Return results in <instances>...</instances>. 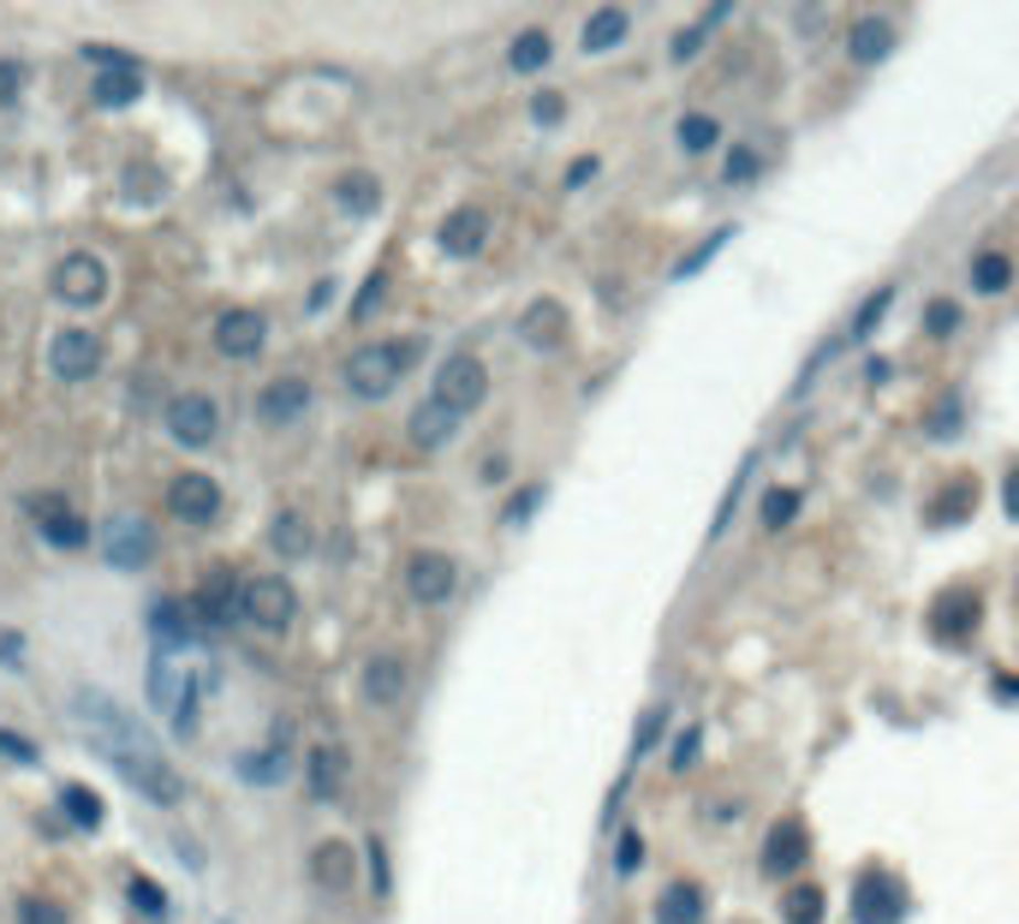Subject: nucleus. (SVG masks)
<instances>
[{"label": "nucleus", "mask_w": 1019, "mask_h": 924, "mask_svg": "<svg viewBox=\"0 0 1019 924\" xmlns=\"http://www.w3.org/2000/svg\"><path fill=\"white\" fill-rule=\"evenodd\" d=\"M907 906H912V894L889 864H865L859 883H852V924H900Z\"/></svg>", "instance_id": "423d86ee"}, {"label": "nucleus", "mask_w": 1019, "mask_h": 924, "mask_svg": "<svg viewBox=\"0 0 1019 924\" xmlns=\"http://www.w3.org/2000/svg\"><path fill=\"white\" fill-rule=\"evenodd\" d=\"M597 173H602V161H597V155H579V161L567 168V192H579V185L597 180Z\"/></svg>", "instance_id": "13d9d810"}, {"label": "nucleus", "mask_w": 1019, "mask_h": 924, "mask_svg": "<svg viewBox=\"0 0 1019 924\" xmlns=\"http://www.w3.org/2000/svg\"><path fill=\"white\" fill-rule=\"evenodd\" d=\"M966 275H972V292L996 299V292H1008V287H1013V257H1008V251H978Z\"/></svg>", "instance_id": "c9c22d12"}, {"label": "nucleus", "mask_w": 1019, "mask_h": 924, "mask_svg": "<svg viewBox=\"0 0 1019 924\" xmlns=\"http://www.w3.org/2000/svg\"><path fill=\"white\" fill-rule=\"evenodd\" d=\"M800 507H805V495L800 490H781V483H775V490L763 495V513H758L763 531H787V525L800 519Z\"/></svg>", "instance_id": "a19ab883"}, {"label": "nucleus", "mask_w": 1019, "mask_h": 924, "mask_svg": "<svg viewBox=\"0 0 1019 924\" xmlns=\"http://www.w3.org/2000/svg\"><path fill=\"white\" fill-rule=\"evenodd\" d=\"M894 42H900V31H894L889 12H859L852 31H847V61L852 66H882L894 54Z\"/></svg>", "instance_id": "b1692460"}, {"label": "nucleus", "mask_w": 1019, "mask_h": 924, "mask_svg": "<svg viewBox=\"0 0 1019 924\" xmlns=\"http://www.w3.org/2000/svg\"><path fill=\"white\" fill-rule=\"evenodd\" d=\"M889 304H894V281H882V287L859 304V316L847 322V341H870V334L882 329V316H889Z\"/></svg>", "instance_id": "58836bf2"}, {"label": "nucleus", "mask_w": 1019, "mask_h": 924, "mask_svg": "<svg viewBox=\"0 0 1019 924\" xmlns=\"http://www.w3.org/2000/svg\"><path fill=\"white\" fill-rule=\"evenodd\" d=\"M287 722L275 728V740H269V752H250V758H239V775L245 782H257V787H275V782H287Z\"/></svg>", "instance_id": "72a5a7b5"}, {"label": "nucleus", "mask_w": 1019, "mask_h": 924, "mask_svg": "<svg viewBox=\"0 0 1019 924\" xmlns=\"http://www.w3.org/2000/svg\"><path fill=\"white\" fill-rule=\"evenodd\" d=\"M972 513H978V477H972V472H954V477H948V483H942V490L924 502V525L948 531V525L972 519Z\"/></svg>", "instance_id": "bb28decb"}, {"label": "nucleus", "mask_w": 1019, "mask_h": 924, "mask_svg": "<svg viewBox=\"0 0 1019 924\" xmlns=\"http://www.w3.org/2000/svg\"><path fill=\"white\" fill-rule=\"evenodd\" d=\"M334 275H329V281H317V287H310V311H329V304H334Z\"/></svg>", "instance_id": "680f3d73"}, {"label": "nucleus", "mask_w": 1019, "mask_h": 924, "mask_svg": "<svg viewBox=\"0 0 1019 924\" xmlns=\"http://www.w3.org/2000/svg\"><path fill=\"white\" fill-rule=\"evenodd\" d=\"M150 698H155V710L168 716V728L180 733V740H191V733H197V680H191V668H180L173 656H155V668H150Z\"/></svg>", "instance_id": "0eeeda50"}, {"label": "nucleus", "mask_w": 1019, "mask_h": 924, "mask_svg": "<svg viewBox=\"0 0 1019 924\" xmlns=\"http://www.w3.org/2000/svg\"><path fill=\"white\" fill-rule=\"evenodd\" d=\"M751 472H758V453H746V460H740V472H733V483H728V490H721V507H716V519H710V537H704V542H710V549H716L721 537H728L733 513H740L746 490H751Z\"/></svg>", "instance_id": "f704fd0d"}, {"label": "nucleus", "mask_w": 1019, "mask_h": 924, "mask_svg": "<svg viewBox=\"0 0 1019 924\" xmlns=\"http://www.w3.org/2000/svg\"><path fill=\"white\" fill-rule=\"evenodd\" d=\"M168 507L185 525H215L221 519V483L210 472H180L168 483Z\"/></svg>", "instance_id": "6ab92c4d"}, {"label": "nucleus", "mask_w": 1019, "mask_h": 924, "mask_svg": "<svg viewBox=\"0 0 1019 924\" xmlns=\"http://www.w3.org/2000/svg\"><path fill=\"white\" fill-rule=\"evenodd\" d=\"M346 775H352V752L340 740H322V745H310V758H304V787H310V799H340V787H346Z\"/></svg>", "instance_id": "5701e85b"}, {"label": "nucleus", "mask_w": 1019, "mask_h": 924, "mask_svg": "<svg viewBox=\"0 0 1019 924\" xmlns=\"http://www.w3.org/2000/svg\"><path fill=\"white\" fill-rule=\"evenodd\" d=\"M758 173H763V155L751 150V143H733L728 161H721V180H728V185H751Z\"/></svg>", "instance_id": "a18cd8bd"}, {"label": "nucleus", "mask_w": 1019, "mask_h": 924, "mask_svg": "<svg viewBox=\"0 0 1019 924\" xmlns=\"http://www.w3.org/2000/svg\"><path fill=\"white\" fill-rule=\"evenodd\" d=\"M436 400L441 406H453L460 418H471L483 400H490V364L478 358V352H448L441 358V370H436Z\"/></svg>", "instance_id": "6e6552de"}, {"label": "nucleus", "mask_w": 1019, "mask_h": 924, "mask_svg": "<svg viewBox=\"0 0 1019 924\" xmlns=\"http://www.w3.org/2000/svg\"><path fill=\"white\" fill-rule=\"evenodd\" d=\"M126 901H131V913H138V918H168V889H161L155 877H131Z\"/></svg>", "instance_id": "c03bdc74"}, {"label": "nucleus", "mask_w": 1019, "mask_h": 924, "mask_svg": "<svg viewBox=\"0 0 1019 924\" xmlns=\"http://www.w3.org/2000/svg\"><path fill=\"white\" fill-rule=\"evenodd\" d=\"M304 412H310V383H304V376H275V383L257 394V418L269 423V430H287V423H299Z\"/></svg>", "instance_id": "a878e982"}, {"label": "nucleus", "mask_w": 1019, "mask_h": 924, "mask_svg": "<svg viewBox=\"0 0 1019 924\" xmlns=\"http://www.w3.org/2000/svg\"><path fill=\"white\" fill-rule=\"evenodd\" d=\"M549 61H555V36L543 24H530V31H519L507 42V72H519V78H537Z\"/></svg>", "instance_id": "7c9ffc66"}, {"label": "nucleus", "mask_w": 1019, "mask_h": 924, "mask_svg": "<svg viewBox=\"0 0 1019 924\" xmlns=\"http://www.w3.org/2000/svg\"><path fill=\"white\" fill-rule=\"evenodd\" d=\"M811 864V829H805V817H775L770 835H763V877H800Z\"/></svg>", "instance_id": "f8f14e48"}, {"label": "nucleus", "mask_w": 1019, "mask_h": 924, "mask_svg": "<svg viewBox=\"0 0 1019 924\" xmlns=\"http://www.w3.org/2000/svg\"><path fill=\"white\" fill-rule=\"evenodd\" d=\"M436 245L448 257H478L483 245H490V209H478V203L448 209V215H441V227H436Z\"/></svg>", "instance_id": "412c9836"}, {"label": "nucleus", "mask_w": 1019, "mask_h": 924, "mask_svg": "<svg viewBox=\"0 0 1019 924\" xmlns=\"http://www.w3.org/2000/svg\"><path fill=\"white\" fill-rule=\"evenodd\" d=\"M954 329H959V304H954V299H930V311H924V334L948 341Z\"/></svg>", "instance_id": "09e8293b"}, {"label": "nucleus", "mask_w": 1019, "mask_h": 924, "mask_svg": "<svg viewBox=\"0 0 1019 924\" xmlns=\"http://www.w3.org/2000/svg\"><path fill=\"white\" fill-rule=\"evenodd\" d=\"M698 752H704V728L691 722V728L668 745V770H691V764H698Z\"/></svg>", "instance_id": "8fccbe9b"}, {"label": "nucleus", "mask_w": 1019, "mask_h": 924, "mask_svg": "<svg viewBox=\"0 0 1019 924\" xmlns=\"http://www.w3.org/2000/svg\"><path fill=\"white\" fill-rule=\"evenodd\" d=\"M668 716H674L668 703H650V710L639 716V728H632V764L656 752V740H662V733H668Z\"/></svg>", "instance_id": "37998d69"}, {"label": "nucleus", "mask_w": 1019, "mask_h": 924, "mask_svg": "<svg viewBox=\"0 0 1019 924\" xmlns=\"http://www.w3.org/2000/svg\"><path fill=\"white\" fill-rule=\"evenodd\" d=\"M358 692H364L371 710H400V703L411 698V663H406V656H394V651L371 656L364 674H358Z\"/></svg>", "instance_id": "4468645a"}, {"label": "nucleus", "mask_w": 1019, "mask_h": 924, "mask_svg": "<svg viewBox=\"0 0 1019 924\" xmlns=\"http://www.w3.org/2000/svg\"><path fill=\"white\" fill-rule=\"evenodd\" d=\"M49 370L61 376V383H90V376L101 370V334H90V329H61L49 341Z\"/></svg>", "instance_id": "dca6fc26"}, {"label": "nucleus", "mask_w": 1019, "mask_h": 924, "mask_svg": "<svg viewBox=\"0 0 1019 924\" xmlns=\"http://www.w3.org/2000/svg\"><path fill=\"white\" fill-rule=\"evenodd\" d=\"M519 341L530 346V352H560L572 341V316H567V304L560 299H530L525 311H519Z\"/></svg>", "instance_id": "a211bd4d"}, {"label": "nucleus", "mask_w": 1019, "mask_h": 924, "mask_svg": "<svg viewBox=\"0 0 1019 924\" xmlns=\"http://www.w3.org/2000/svg\"><path fill=\"white\" fill-rule=\"evenodd\" d=\"M96 752L108 758V764L120 770L143 799H155V805H185V775L173 770L168 758H161V745H96Z\"/></svg>", "instance_id": "f03ea898"}, {"label": "nucleus", "mask_w": 1019, "mask_h": 924, "mask_svg": "<svg viewBox=\"0 0 1019 924\" xmlns=\"http://www.w3.org/2000/svg\"><path fill=\"white\" fill-rule=\"evenodd\" d=\"M269 549L280 555V561H304V555L317 549V531H310V519L299 507H287V513H275V519H269Z\"/></svg>", "instance_id": "c756f323"}, {"label": "nucleus", "mask_w": 1019, "mask_h": 924, "mask_svg": "<svg viewBox=\"0 0 1019 924\" xmlns=\"http://www.w3.org/2000/svg\"><path fill=\"white\" fill-rule=\"evenodd\" d=\"M710 894H704V883H691V877H674L668 889L656 894V924H704V913H710Z\"/></svg>", "instance_id": "cd10ccee"}, {"label": "nucleus", "mask_w": 1019, "mask_h": 924, "mask_svg": "<svg viewBox=\"0 0 1019 924\" xmlns=\"http://www.w3.org/2000/svg\"><path fill=\"white\" fill-rule=\"evenodd\" d=\"M292 621H299V591H292L287 573H257V579H245V626H250V633L280 638Z\"/></svg>", "instance_id": "20e7f679"}, {"label": "nucleus", "mask_w": 1019, "mask_h": 924, "mask_svg": "<svg viewBox=\"0 0 1019 924\" xmlns=\"http://www.w3.org/2000/svg\"><path fill=\"white\" fill-rule=\"evenodd\" d=\"M406 597L418 609H448L460 597V561L448 549H418L406 555Z\"/></svg>", "instance_id": "1a4fd4ad"}, {"label": "nucleus", "mask_w": 1019, "mask_h": 924, "mask_svg": "<svg viewBox=\"0 0 1019 924\" xmlns=\"http://www.w3.org/2000/svg\"><path fill=\"white\" fill-rule=\"evenodd\" d=\"M1001 507H1008V519L1019 525V465L1008 472V483H1001Z\"/></svg>", "instance_id": "052dcab7"}, {"label": "nucleus", "mask_w": 1019, "mask_h": 924, "mask_svg": "<svg viewBox=\"0 0 1019 924\" xmlns=\"http://www.w3.org/2000/svg\"><path fill=\"white\" fill-rule=\"evenodd\" d=\"M185 614L203 626V633H227L233 621H245V584L233 579V567H210L203 584L185 597Z\"/></svg>", "instance_id": "39448f33"}, {"label": "nucleus", "mask_w": 1019, "mask_h": 924, "mask_svg": "<svg viewBox=\"0 0 1019 924\" xmlns=\"http://www.w3.org/2000/svg\"><path fill=\"white\" fill-rule=\"evenodd\" d=\"M221 924H233V918H221Z\"/></svg>", "instance_id": "e2e57ef3"}, {"label": "nucleus", "mask_w": 1019, "mask_h": 924, "mask_svg": "<svg viewBox=\"0 0 1019 924\" xmlns=\"http://www.w3.org/2000/svg\"><path fill=\"white\" fill-rule=\"evenodd\" d=\"M930 633H936V644H966L972 633H978V621H984V603H978V591L972 584H948V591L930 603Z\"/></svg>", "instance_id": "ddd939ff"}, {"label": "nucleus", "mask_w": 1019, "mask_h": 924, "mask_svg": "<svg viewBox=\"0 0 1019 924\" xmlns=\"http://www.w3.org/2000/svg\"><path fill=\"white\" fill-rule=\"evenodd\" d=\"M639 864H644V835L626 829V835H620V847H614V877H632Z\"/></svg>", "instance_id": "603ef678"}, {"label": "nucleus", "mask_w": 1019, "mask_h": 924, "mask_svg": "<svg viewBox=\"0 0 1019 924\" xmlns=\"http://www.w3.org/2000/svg\"><path fill=\"white\" fill-rule=\"evenodd\" d=\"M72 710H78V722L90 728L96 745H155L150 728H143V716H131L114 692H101V686H78L72 692Z\"/></svg>", "instance_id": "7ed1b4c3"}, {"label": "nucleus", "mask_w": 1019, "mask_h": 924, "mask_svg": "<svg viewBox=\"0 0 1019 924\" xmlns=\"http://www.w3.org/2000/svg\"><path fill=\"white\" fill-rule=\"evenodd\" d=\"M310 883H317L322 894H346L352 883H358V853H352V841L329 835V841L310 847Z\"/></svg>", "instance_id": "4be33fe9"}, {"label": "nucleus", "mask_w": 1019, "mask_h": 924, "mask_svg": "<svg viewBox=\"0 0 1019 924\" xmlns=\"http://www.w3.org/2000/svg\"><path fill=\"white\" fill-rule=\"evenodd\" d=\"M143 96V72L138 61H126V66H96V84H90V101L96 108H131V101Z\"/></svg>", "instance_id": "c85d7f7f"}, {"label": "nucleus", "mask_w": 1019, "mask_h": 924, "mask_svg": "<svg viewBox=\"0 0 1019 924\" xmlns=\"http://www.w3.org/2000/svg\"><path fill=\"white\" fill-rule=\"evenodd\" d=\"M530 120H537V126H560V120H567V96H560V90L530 96Z\"/></svg>", "instance_id": "5fc2aeb1"}, {"label": "nucleus", "mask_w": 1019, "mask_h": 924, "mask_svg": "<svg viewBox=\"0 0 1019 924\" xmlns=\"http://www.w3.org/2000/svg\"><path fill=\"white\" fill-rule=\"evenodd\" d=\"M626 36H632V12H626V7H597L579 42H584V54H609V49H620Z\"/></svg>", "instance_id": "2f4dec72"}, {"label": "nucleus", "mask_w": 1019, "mask_h": 924, "mask_svg": "<svg viewBox=\"0 0 1019 924\" xmlns=\"http://www.w3.org/2000/svg\"><path fill=\"white\" fill-rule=\"evenodd\" d=\"M959 412H966V406H959V394H942V400H936V412L924 418V436H936V442H948V436H959Z\"/></svg>", "instance_id": "de8ad7c7"}, {"label": "nucleus", "mask_w": 1019, "mask_h": 924, "mask_svg": "<svg viewBox=\"0 0 1019 924\" xmlns=\"http://www.w3.org/2000/svg\"><path fill=\"white\" fill-rule=\"evenodd\" d=\"M61 812L72 829H101V794H90L84 782H66L61 787Z\"/></svg>", "instance_id": "e433bc0d"}, {"label": "nucleus", "mask_w": 1019, "mask_h": 924, "mask_svg": "<svg viewBox=\"0 0 1019 924\" xmlns=\"http://www.w3.org/2000/svg\"><path fill=\"white\" fill-rule=\"evenodd\" d=\"M674 143L686 155H704V150H716V143H721V126L710 120V114H686V120L674 126Z\"/></svg>", "instance_id": "ea45409f"}, {"label": "nucleus", "mask_w": 1019, "mask_h": 924, "mask_svg": "<svg viewBox=\"0 0 1019 924\" xmlns=\"http://www.w3.org/2000/svg\"><path fill=\"white\" fill-rule=\"evenodd\" d=\"M221 430V406L210 394H173L168 400V436L180 448H210Z\"/></svg>", "instance_id": "2eb2a0df"}, {"label": "nucleus", "mask_w": 1019, "mask_h": 924, "mask_svg": "<svg viewBox=\"0 0 1019 924\" xmlns=\"http://www.w3.org/2000/svg\"><path fill=\"white\" fill-rule=\"evenodd\" d=\"M54 299L66 311H90V304L108 299V262L90 257V251H66L54 262Z\"/></svg>", "instance_id": "9d476101"}, {"label": "nucleus", "mask_w": 1019, "mask_h": 924, "mask_svg": "<svg viewBox=\"0 0 1019 924\" xmlns=\"http://www.w3.org/2000/svg\"><path fill=\"white\" fill-rule=\"evenodd\" d=\"M334 203L346 215H376L382 209V180H376V173H364V168L340 173V180H334Z\"/></svg>", "instance_id": "473e14b6"}, {"label": "nucleus", "mask_w": 1019, "mask_h": 924, "mask_svg": "<svg viewBox=\"0 0 1019 924\" xmlns=\"http://www.w3.org/2000/svg\"><path fill=\"white\" fill-rule=\"evenodd\" d=\"M781 924H823V889L817 883H793L781 894Z\"/></svg>", "instance_id": "4c0bfd02"}, {"label": "nucleus", "mask_w": 1019, "mask_h": 924, "mask_svg": "<svg viewBox=\"0 0 1019 924\" xmlns=\"http://www.w3.org/2000/svg\"><path fill=\"white\" fill-rule=\"evenodd\" d=\"M371 877H376V894H388V853H382V841H371Z\"/></svg>", "instance_id": "bf43d9fd"}, {"label": "nucleus", "mask_w": 1019, "mask_h": 924, "mask_svg": "<svg viewBox=\"0 0 1019 924\" xmlns=\"http://www.w3.org/2000/svg\"><path fill=\"white\" fill-rule=\"evenodd\" d=\"M31 519L49 549H84L90 542V519H78L66 507V495H31Z\"/></svg>", "instance_id": "aec40b11"}, {"label": "nucleus", "mask_w": 1019, "mask_h": 924, "mask_svg": "<svg viewBox=\"0 0 1019 924\" xmlns=\"http://www.w3.org/2000/svg\"><path fill=\"white\" fill-rule=\"evenodd\" d=\"M19 924H66V913L54 901H36V894H24L19 901Z\"/></svg>", "instance_id": "6e6d98bb"}, {"label": "nucleus", "mask_w": 1019, "mask_h": 924, "mask_svg": "<svg viewBox=\"0 0 1019 924\" xmlns=\"http://www.w3.org/2000/svg\"><path fill=\"white\" fill-rule=\"evenodd\" d=\"M382 292H388V275H371V281H364V292H358V304H352V322H371L376 311H382Z\"/></svg>", "instance_id": "864d4df0"}, {"label": "nucleus", "mask_w": 1019, "mask_h": 924, "mask_svg": "<svg viewBox=\"0 0 1019 924\" xmlns=\"http://www.w3.org/2000/svg\"><path fill=\"white\" fill-rule=\"evenodd\" d=\"M269 346V316L250 311V304H239V311H221L215 316V352L221 358H257V352Z\"/></svg>", "instance_id": "f3484780"}, {"label": "nucleus", "mask_w": 1019, "mask_h": 924, "mask_svg": "<svg viewBox=\"0 0 1019 924\" xmlns=\"http://www.w3.org/2000/svg\"><path fill=\"white\" fill-rule=\"evenodd\" d=\"M721 245H733V227H716L704 245H691V251L674 262V281H691V275H704V269L716 262V251H721Z\"/></svg>", "instance_id": "79ce46f5"}, {"label": "nucleus", "mask_w": 1019, "mask_h": 924, "mask_svg": "<svg viewBox=\"0 0 1019 924\" xmlns=\"http://www.w3.org/2000/svg\"><path fill=\"white\" fill-rule=\"evenodd\" d=\"M418 358H423V341H418V334H406V341H376V346H358V352H352L346 370H340V383H346L352 400H388V394L400 388V376H406Z\"/></svg>", "instance_id": "f257e3e1"}, {"label": "nucleus", "mask_w": 1019, "mask_h": 924, "mask_svg": "<svg viewBox=\"0 0 1019 924\" xmlns=\"http://www.w3.org/2000/svg\"><path fill=\"white\" fill-rule=\"evenodd\" d=\"M101 555H108V567H120V573H138V567L155 561V525L143 519V513H120V519L101 525Z\"/></svg>", "instance_id": "9b49d317"}, {"label": "nucleus", "mask_w": 1019, "mask_h": 924, "mask_svg": "<svg viewBox=\"0 0 1019 924\" xmlns=\"http://www.w3.org/2000/svg\"><path fill=\"white\" fill-rule=\"evenodd\" d=\"M460 423H465V418L453 412V406H441L436 394H430V400H418V406H411L406 436H411V448H418V453H441V448L453 442V436H460Z\"/></svg>", "instance_id": "393cba45"}, {"label": "nucleus", "mask_w": 1019, "mask_h": 924, "mask_svg": "<svg viewBox=\"0 0 1019 924\" xmlns=\"http://www.w3.org/2000/svg\"><path fill=\"white\" fill-rule=\"evenodd\" d=\"M19 90H24V66L19 61H0V108H12Z\"/></svg>", "instance_id": "4d7b16f0"}, {"label": "nucleus", "mask_w": 1019, "mask_h": 924, "mask_svg": "<svg viewBox=\"0 0 1019 924\" xmlns=\"http://www.w3.org/2000/svg\"><path fill=\"white\" fill-rule=\"evenodd\" d=\"M0 758H7V764H19V770L42 764V752H36L31 740H24V733H12V728H0Z\"/></svg>", "instance_id": "3c124183"}, {"label": "nucleus", "mask_w": 1019, "mask_h": 924, "mask_svg": "<svg viewBox=\"0 0 1019 924\" xmlns=\"http://www.w3.org/2000/svg\"><path fill=\"white\" fill-rule=\"evenodd\" d=\"M543 502H549V483H525V490L507 502V513H501V525H507V531H519V525H525Z\"/></svg>", "instance_id": "49530a36"}]
</instances>
